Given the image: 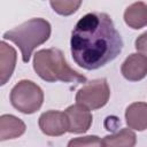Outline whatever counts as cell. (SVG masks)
<instances>
[{
	"mask_svg": "<svg viewBox=\"0 0 147 147\" xmlns=\"http://www.w3.org/2000/svg\"><path fill=\"white\" fill-rule=\"evenodd\" d=\"M70 46L76 64L86 70H96L117 57L123 40L108 14L88 13L75 25Z\"/></svg>",
	"mask_w": 147,
	"mask_h": 147,
	"instance_id": "cell-1",
	"label": "cell"
},
{
	"mask_svg": "<svg viewBox=\"0 0 147 147\" xmlns=\"http://www.w3.org/2000/svg\"><path fill=\"white\" fill-rule=\"evenodd\" d=\"M33 69L41 79L48 83H86V77L69 67L59 48L38 51L33 55Z\"/></svg>",
	"mask_w": 147,
	"mask_h": 147,
	"instance_id": "cell-2",
	"label": "cell"
},
{
	"mask_svg": "<svg viewBox=\"0 0 147 147\" xmlns=\"http://www.w3.org/2000/svg\"><path fill=\"white\" fill-rule=\"evenodd\" d=\"M52 28L48 21L44 18H31L18 26L3 33L5 40L13 41L22 53L23 62L30 61L31 54L34 48L42 45L51 37Z\"/></svg>",
	"mask_w": 147,
	"mask_h": 147,
	"instance_id": "cell-3",
	"label": "cell"
},
{
	"mask_svg": "<svg viewBox=\"0 0 147 147\" xmlns=\"http://www.w3.org/2000/svg\"><path fill=\"white\" fill-rule=\"evenodd\" d=\"M11 106L26 115L33 114L40 109L44 102V92L39 85L32 80H20L10 91Z\"/></svg>",
	"mask_w": 147,
	"mask_h": 147,
	"instance_id": "cell-4",
	"label": "cell"
},
{
	"mask_svg": "<svg viewBox=\"0 0 147 147\" xmlns=\"http://www.w3.org/2000/svg\"><path fill=\"white\" fill-rule=\"evenodd\" d=\"M110 96V88L105 78L87 82L76 94V102L90 110H96L107 105Z\"/></svg>",
	"mask_w": 147,
	"mask_h": 147,
	"instance_id": "cell-5",
	"label": "cell"
},
{
	"mask_svg": "<svg viewBox=\"0 0 147 147\" xmlns=\"http://www.w3.org/2000/svg\"><path fill=\"white\" fill-rule=\"evenodd\" d=\"M68 121V132L70 133H85L92 125V114L88 108L83 105L76 103L69 106L65 110Z\"/></svg>",
	"mask_w": 147,
	"mask_h": 147,
	"instance_id": "cell-6",
	"label": "cell"
},
{
	"mask_svg": "<svg viewBox=\"0 0 147 147\" xmlns=\"http://www.w3.org/2000/svg\"><path fill=\"white\" fill-rule=\"evenodd\" d=\"M41 132L49 137H60L68 132V121L65 113L48 110L40 115L38 121Z\"/></svg>",
	"mask_w": 147,
	"mask_h": 147,
	"instance_id": "cell-7",
	"label": "cell"
},
{
	"mask_svg": "<svg viewBox=\"0 0 147 147\" xmlns=\"http://www.w3.org/2000/svg\"><path fill=\"white\" fill-rule=\"evenodd\" d=\"M121 72L130 82H139L147 76V56L141 53L129 55L122 63Z\"/></svg>",
	"mask_w": 147,
	"mask_h": 147,
	"instance_id": "cell-8",
	"label": "cell"
},
{
	"mask_svg": "<svg viewBox=\"0 0 147 147\" xmlns=\"http://www.w3.org/2000/svg\"><path fill=\"white\" fill-rule=\"evenodd\" d=\"M17 54L14 47L6 44L5 41L0 42V84L5 85L11 77L15 65H16Z\"/></svg>",
	"mask_w": 147,
	"mask_h": 147,
	"instance_id": "cell-9",
	"label": "cell"
},
{
	"mask_svg": "<svg viewBox=\"0 0 147 147\" xmlns=\"http://www.w3.org/2000/svg\"><path fill=\"white\" fill-rule=\"evenodd\" d=\"M125 121L130 129L136 131H145L147 129V103H131L125 110Z\"/></svg>",
	"mask_w": 147,
	"mask_h": 147,
	"instance_id": "cell-10",
	"label": "cell"
},
{
	"mask_svg": "<svg viewBox=\"0 0 147 147\" xmlns=\"http://www.w3.org/2000/svg\"><path fill=\"white\" fill-rule=\"evenodd\" d=\"M25 124L22 119L14 115H1L0 116V140L5 141L8 139H15L21 137L25 132Z\"/></svg>",
	"mask_w": 147,
	"mask_h": 147,
	"instance_id": "cell-11",
	"label": "cell"
},
{
	"mask_svg": "<svg viewBox=\"0 0 147 147\" xmlns=\"http://www.w3.org/2000/svg\"><path fill=\"white\" fill-rule=\"evenodd\" d=\"M124 21L129 28L138 30L147 25V3L142 1L130 5L124 11Z\"/></svg>",
	"mask_w": 147,
	"mask_h": 147,
	"instance_id": "cell-12",
	"label": "cell"
},
{
	"mask_svg": "<svg viewBox=\"0 0 147 147\" xmlns=\"http://www.w3.org/2000/svg\"><path fill=\"white\" fill-rule=\"evenodd\" d=\"M137 142L136 133L129 129H122L121 131L106 136L102 139V146H127L132 147Z\"/></svg>",
	"mask_w": 147,
	"mask_h": 147,
	"instance_id": "cell-13",
	"label": "cell"
},
{
	"mask_svg": "<svg viewBox=\"0 0 147 147\" xmlns=\"http://www.w3.org/2000/svg\"><path fill=\"white\" fill-rule=\"evenodd\" d=\"M83 0H51V7L62 16L72 15L78 10Z\"/></svg>",
	"mask_w": 147,
	"mask_h": 147,
	"instance_id": "cell-14",
	"label": "cell"
},
{
	"mask_svg": "<svg viewBox=\"0 0 147 147\" xmlns=\"http://www.w3.org/2000/svg\"><path fill=\"white\" fill-rule=\"evenodd\" d=\"M68 146H102V140L96 136H86L70 140L68 142Z\"/></svg>",
	"mask_w": 147,
	"mask_h": 147,
	"instance_id": "cell-15",
	"label": "cell"
},
{
	"mask_svg": "<svg viewBox=\"0 0 147 147\" xmlns=\"http://www.w3.org/2000/svg\"><path fill=\"white\" fill-rule=\"evenodd\" d=\"M136 49L141 53L142 55L147 56V31L141 33L137 39H136Z\"/></svg>",
	"mask_w": 147,
	"mask_h": 147,
	"instance_id": "cell-16",
	"label": "cell"
}]
</instances>
